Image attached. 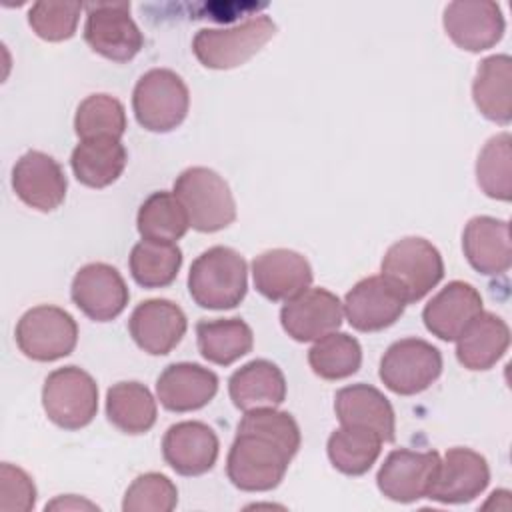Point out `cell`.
Instances as JSON below:
<instances>
[{"mask_svg": "<svg viewBox=\"0 0 512 512\" xmlns=\"http://www.w3.org/2000/svg\"><path fill=\"white\" fill-rule=\"evenodd\" d=\"M178 504L174 482L158 472L140 474L126 490L122 500L124 512H170Z\"/></svg>", "mask_w": 512, "mask_h": 512, "instance_id": "cell-38", "label": "cell"}, {"mask_svg": "<svg viewBox=\"0 0 512 512\" xmlns=\"http://www.w3.org/2000/svg\"><path fill=\"white\" fill-rule=\"evenodd\" d=\"M220 442L216 432L198 420L172 424L162 438L166 464L182 476H200L216 464Z\"/></svg>", "mask_w": 512, "mask_h": 512, "instance_id": "cell-19", "label": "cell"}, {"mask_svg": "<svg viewBox=\"0 0 512 512\" xmlns=\"http://www.w3.org/2000/svg\"><path fill=\"white\" fill-rule=\"evenodd\" d=\"M36 504V486L32 478L18 466L2 462L0 466V510L28 512Z\"/></svg>", "mask_w": 512, "mask_h": 512, "instance_id": "cell-40", "label": "cell"}, {"mask_svg": "<svg viewBox=\"0 0 512 512\" xmlns=\"http://www.w3.org/2000/svg\"><path fill=\"white\" fill-rule=\"evenodd\" d=\"M442 372V354L422 338H402L388 346L380 360V380L400 396L420 394Z\"/></svg>", "mask_w": 512, "mask_h": 512, "instance_id": "cell-9", "label": "cell"}, {"mask_svg": "<svg viewBox=\"0 0 512 512\" xmlns=\"http://www.w3.org/2000/svg\"><path fill=\"white\" fill-rule=\"evenodd\" d=\"M188 320L182 308L164 298L140 302L128 320V330L136 346L152 356L174 350L186 334Z\"/></svg>", "mask_w": 512, "mask_h": 512, "instance_id": "cell-17", "label": "cell"}, {"mask_svg": "<svg viewBox=\"0 0 512 512\" xmlns=\"http://www.w3.org/2000/svg\"><path fill=\"white\" fill-rule=\"evenodd\" d=\"M218 392V376L194 362H176L156 380L160 404L170 412H192L206 406Z\"/></svg>", "mask_w": 512, "mask_h": 512, "instance_id": "cell-22", "label": "cell"}, {"mask_svg": "<svg viewBox=\"0 0 512 512\" xmlns=\"http://www.w3.org/2000/svg\"><path fill=\"white\" fill-rule=\"evenodd\" d=\"M382 442L384 440L374 430L340 424V428L330 434L326 452L336 470L348 476H360L378 460Z\"/></svg>", "mask_w": 512, "mask_h": 512, "instance_id": "cell-31", "label": "cell"}, {"mask_svg": "<svg viewBox=\"0 0 512 512\" xmlns=\"http://www.w3.org/2000/svg\"><path fill=\"white\" fill-rule=\"evenodd\" d=\"M86 44L112 62L132 60L144 46V36L130 16L128 2H96L86 6Z\"/></svg>", "mask_w": 512, "mask_h": 512, "instance_id": "cell-10", "label": "cell"}, {"mask_svg": "<svg viewBox=\"0 0 512 512\" xmlns=\"http://www.w3.org/2000/svg\"><path fill=\"white\" fill-rule=\"evenodd\" d=\"M254 288L272 302H286L312 284L310 262L294 250L272 248L252 262Z\"/></svg>", "mask_w": 512, "mask_h": 512, "instance_id": "cell-20", "label": "cell"}, {"mask_svg": "<svg viewBox=\"0 0 512 512\" xmlns=\"http://www.w3.org/2000/svg\"><path fill=\"white\" fill-rule=\"evenodd\" d=\"M182 266V250L172 242L140 240L130 252V274L144 288L172 284Z\"/></svg>", "mask_w": 512, "mask_h": 512, "instance_id": "cell-33", "label": "cell"}, {"mask_svg": "<svg viewBox=\"0 0 512 512\" xmlns=\"http://www.w3.org/2000/svg\"><path fill=\"white\" fill-rule=\"evenodd\" d=\"M462 248L476 272L484 276L504 274L512 264L508 222L492 216L470 218L462 232Z\"/></svg>", "mask_w": 512, "mask_h": 512, "instance_id": "cell-23", "label": "cell"}, {"mask_svg": "<svg viewBox=\"0 0 512 512\" xmlns=\"http://www.w3.org/2000/svg\"><path fill=\"white\" fill-rule=\"evenodd\" d=\"M12 188L26 206L52 212L64 202L68 180L52 156L40 150H28L12 168Z\"/></svg>", "mask_w": 512, "mask_h": 512, "instance_id": "cell-15", "label": "cell"}, {"mask_svg": "<svg viewBox=\"0 0 512 512\" xmlns=\"http://www.w3.org/2000/svg\"><path fill=\"white\" fill-rule=\"evenodd\" d=\"M228 394L242 412L256 408H276L286 398V378L282 370L264 358L240 366L228 380Z\"/></svg>", "mask_w": 512, "mask_h": 512, "instance_id": "cell-25", "label": "cell"}, {"mask_svg": "<svg viewBox=\"0 0 512 512\" xmlns=\"http://www.w3.org/2000/svg\"><path fill=\"white\" fill-rule=\"evenodd\" d=\"M70 296L90 320L108 322L124 312L130 292L114 266L90 262L74 274Z\"/></svg>", "mask_w": 512, "mask_h": 512, "instance_id": "cell-12", "label": "cell"}, {"mask_svg": "<svg viewBox=\"0 0 512 512\" xmlns=\"http://www.w3.org/2000/svg\"><path fill=\"white\" fill-rule=\"evenodd\" d=\"M344 308L336 294L326 288H306L284 302L280 324L296 342H314L342 324Z\"/></svg>", "mask_w": 512, "mask_h": 512, "instance_id": "cell-14", "label": "cell"}, {"mask_svg": "<svg viewBox=\"0 0 512 512\" xmlns=\"http://www.w3.org/2000/svg\"><path fill=\"white\" fill-rule=\"evenodd\" d=\"M128 162V152L120 138L98 136L76 144L70 156L74 176L88 188H106L116 182Z\"/></svg>", "mask_w": 512, "mask_h": 512, "instance_id": "cell-27", "label": "cell"}, {"mask_svg": "<svg viewBox=\"0 0 512 512\" xmlns=\"http://www.w3.org/2000/svg\"><path fill=\"white\" fill-rule=\"evenodd\" d=\"M508 346V324L500 316L482 310L456 338V358L468 370H488L506 354Z\"/></svg>", "mask_w": 512, "mask_h": 512, "instance_id": "cell-26", "label": "cell"}, {"mask_svg": "<svg viewBox=\"0 0 512 512\" xmlns=\"http://www.w3.org/2000/svg\"><path fill=\"white\" fill-rule=\"evenodd\" d=\"M80 2H34L28 10V24L34 34L46 42H62L74 36L80 12Z\"/></svg>", "mask_w": 512, "mask_h": 512, "instance_id": "cell-37", "label": "cell"}, {"mask_svg": "<svg viewBox=\"0 0 512 512\" xmlns=\"http://www.w3.org/2000/svg\"><path fill=\"white\" fill-rule=\"evenodd\" d=\"M482 312L480 292L462 280L448 282L422 310V320L428 332L436 338L452 342L462 330Z\"/></svg>", "mask_w": 512, "mask_h": 512, "instance_id": "cell-21", "label": "cell"}, {"mask_svg": "<svg viewBox=\"0 0 512 512\" xmlns=\"http://www.w3.org/2000/svg\"><path fill=\"white\" fill-rule=\"evenodd\" d=\"M382 278L406 304L422 300L444 276V260L438 248L420 236L394 242L382 258Z\"/></svg>", "mask_w": 512, "mask_h": 512, "instance_id": "cell-2", "label": "cell"}, {"mask_svg": "<svg viewBox=\"0 0 512 512\" xmlns=\"http://www.w3.org/2000/svg\"><path fill=\"white\" fill-rule=\"evenodd\" d=\"M14 336L26 358L36 362H54L76 348L78 324L64 308L40 304L20 316Z\"/></svg>", "mask_w": 512, "mask_h": 512, "instance_id": "cell-8", "label": "cell"}, {"mask_svg": "<svg viewBox=\"0 0 512 512\" xmlns=\"http://www.w3.org/2000/svg\"><path fill=\"white\" fill-rule=\"evenodd\" d=\"M472 98L484 118L498 124L512 120V60L508 54H494L478 64Z\"/></svg>", "mask_w": 512, "mask_h": 512, "instance_id": "cell-28", "label": "cell"}, {"mask_svg": "<svg viewBox=\"0 0 512 512\" xmlns=\"http://www.w3.org/2000/svg\"><path fill=\"white\" fill-rule=\"evenodd\" d=\"M238 430L258 432L262 436H268L276 440L292 458L296 456L300 448V428L292 414L276 408H256L244 412Z\"/></svg>", "mask_w": 512, "mask_h": 512, "instance_id": "cell-39", "label": "cell"}, {"mask_svg": "<svg viewBox=\"0 0 512 512\" xmlns=\"http://www.w3.org/2000/svg\"><path fill=\"white\" fill-rule=\"evenodd\" d=\"M448 38L462 50L482 52L496 46L504 36V16L490 0H456L444 8L442 16Z\"/></svg>", "mask_w": 512, "mask_h": 512, "instance_id": "cell-13", "label": "cell"}, {"mask_svg": "<svg viewBox=\"0 0 512 512\" xmlns=\"http://www.w3.org/2000/svg\"><path fill=\"white\" fill-rule=\"evenodd\" d=\"M490 482V468L482 454L470 448H450L430 488L428 498L442 504H464L480 496Z\"/></svg>", "mask_w": 512, "mask_h": 512, "instance_id": "cell-16", "label": "cell"}, {"mask_svg": "<svg viewBox=\"0 0 512 512\" xmlns=\"http://www.w3.org/2000/svg\"><path fill=\"white\" fill-rule=\"evenodd\" d=\"M476 180L486 196L502 202L512 198V138L508 132L484 144L476 160Z\"/></svg>", "mask_w": 512, "mask_h": 512, "instance_id": "cell-35", "label": "cell"}, {"mask_svg": "<svg viewBox=\"0 0 512 512\" xmlns=\"http://www.w3.org/2000/svg\"><path fill=\"white\" fill-rule=\"evenodd\" d=\"M136 228L142 240L176 244V240H180L190 228V222L174 192L158 190L140 204Z\"/></svg>", "mask_w": 512, "mask_h": 512, "instance_id": "cell-32", "label": "cell"}, {"mask_svg": "<svg viewBox=\"0 0 512 512\" xmlns=\"http://www.w3.org/2000/svg\"><path fill=\"white\" fill-rule=\"evenodd\" d=\"M342 308L352 328L378 332L392 326L404 314L406 302L382 276H368L352 286Z\"/></svg>", "mask_w": 512, "mask_h": 512, "instance_id": "cell-18", "label": "cell"}, {"mask_svg": "<svg viewBox=\"0 0 512 512\" xmlns=\"http://www.w3.org/2000/svg\"><path fill=\"white\" fill-rule=\"evenodd\" d=\"M440 466V454L436 450L416 452L408 448L392 450L378 474L376 484L378 490L394 502H416L420 498H428L430 488L434 484L436 472Z\"/></svg>", "mask_w": 512, "mask_h": 512, "instance_id": "cell-11", "label": "cell"}, {"mask_svg": "<svg viewBox=\"0 0 512 512\" xmlns=\"http://www.w3.org/2000/svg\"><path fill=\"white\" fill-rule=\"evenodd\" d=\"M132 108L142 128L170 132L184 122L190 108V92L174 70L152 68L136 82Z\"/></svg>", "mask_w": 512, "mask_h": 512, "instance_id": "cell-5", "label": "cell"}, {"mask_svg": "<svg viewBox=\"0 0 512 512\" xmlns=\"http://www.w3.org/2000/svg\"><path fill=\"white\" fill-rule=\"evenodd\" d=\"M42 406L50 422L64 430L88 426L98 412V386L78 368L64 366L50 372L42 386Z\"/></svg>", "mask_w": 512, "mask_h": 512, "instance_id": "cell-7", "label": "cell"}, {"mask_svg": "<svg viewBox=\"0 0 512 512\" xmlns=\"http://www.w3.org/2000/svg\"><path fill=\"white\" fill-rule=\"evenodd\" d=\"M276 34V24L268 16L250 18L232 28H202L192 40L198 62L212 70H230L250 60Z\"/></svg>", "mask_w": 512, "mask_h": 512, "instance_id": "cell-6", "label": "cell"}, {"mask_svg": "<svg viewBox=\"0 0 512 512\" xmlns=\"http://www.w3.org/2000/svg\"><path fill=\"white\" fill-rule=\"evenodd\" d=\"M156 400L140 382H118L106 392V416L124 434H144L156 424Z\"/></svg>", "mask_w": 512, "mask_h": 512, "instance_id": "cell-30", "label": "cell"}, {"mask_svg": "<svg viewBox=\"0 0 512 512\" xmlns=\"http://www.w3.org/2000/svg\"><path fill=\"white\" fill-rule=\"evenodd\" d=\"M290 460L292 456L276 440L258 432L236 430L226 458V474L244 492H266L282 482Z\"/></svg>", "mask_w": 512, "mask_h": 512, "instance_id": "cell-4", "label": "cell"}, {"mask_svg": "<svg viewBox=\"0 0 512 512\" xmlns=\"http://www.w3.org/2000/svg\"><path fill=\"white\" fill-rule=\"evenodd\" d=\"M248 290L246 260L228 246L204 250L190 266L188 292L200 308H236Z\"/></svg>", "mask_w": 512, "mask_h": 512, "instance_id": "cell-1", "label": "cell"}, {"mask_svg": "<svg viewBox=\"0 0 512 512\" xmlns=\"http://www.w3.org/2000/svg\"><path fill=\"white\" fill-rule=\"evenodd\" d=\"M174 196L198 232H218L236 220V202L226 180L206 168L192 166L174 180Z\"/></svg>", "mask_w": 512, "mask_h": 512, "instance_id": "cell-3", "label": "cell"}, {"mask_svg": "<svg viewBox=\"0 0 512 512\" xmlns=\"http://www.w3.org/2000/svg\"><path fill=\"white\" fill-rule=\"evenodd\" d=\"M74 132L80 140L98 136L122 138L126 132V112L122 102L110 94L86 96L76 108Z\"/></svg>", "mask_w": 512, "mask_h": 512, "instance_id": "cell-36", "label": "cell"}, {"mask_svg": "<svg viewBox=\"0 0 512 512\" xmlns=\"http://www.w3.org/2000/svg\"><path fill=\"white\" fill-rule=\"evenodd\" d=\"M196 340L202 358L218 366L234 364L254 346L252 328L240 318L200 320L196 324Z\"/></svg>", "mask_w": 512, "mask_h": 512, "instance_id": "cell-29", "label": "cell"}, {"mask_svg": "<svg viewBox=\"0 0 512 512\" xmlns=\"http://www.w3.org/2000/svg\"><path fill=\"white\" fill-rule=\"evenodd\" d=\"M334 412L342 426H362L374 430L384 442L394 440V408L390 400L370 384L358 382L340 388L334 396Z\"/></svg>", "mask_w": 512, "mask_h": 512, "instance_id": "cell-24", "label": "cell"}, {"mask_svg": "<svg viewBox=\"0 0 512 512\" xmlns=\"http://www.w3.org/2000/svg\"><path fill=\"white\" fill-rule=\"evenodd\" d=\"M312 372L324 380H342L358 372L362 364L360 342L346 332H330L308 350Z\"/></svg>", "mask_w": 512, "mask_h": 512, "instance_id": "cell-34", "label": "cell"}, {"mask_svg": "<svg viewBox=\"0 0 512 512\" xmlns=\"http://www.w3.org/2000/svg\"><path fill=\"white\" fill-rule=\"evenodd\" d=\"M74 496H64V498H58L50 504H46V510L48 508H96L94 504L86 502V500H72Z\"/></svg>", "mask_w": 512, "mask_h": 512, "instance_id": "cell-41", "label": "cell"}]
</instances>
